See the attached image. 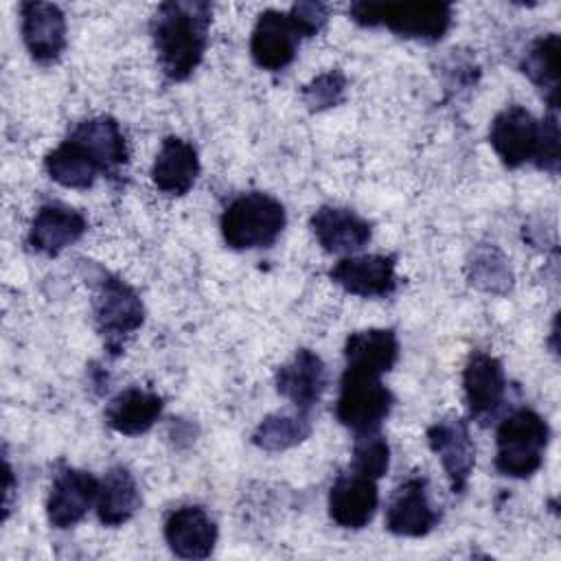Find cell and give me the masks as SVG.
I'll return each mask as SVG.
<instances>
[{
  "instance_id": "6da1fadb",
  "label": "cell",
  "mask_w": 561,
  "mask_h": 561,
  "mask_svg": "<svg viewBox=\"0 0 561 561\" xmlns=\"http://www.w3.org/2000/svg\"><path fill=\"white\" fill-rule=\"evenodd\" d=\"M213 7L208 2H162L151 20V37L160 70L171 81L188 79L208 46Z\"/></svg>"
},
{
  "instance_id": "7a4b0ae2",
  "label": "cell",
  "mask_w": 561,
  "mask_h": 561,
  "mask_svg": "<svg viewBox=\"0 0 561 561\" xmlns=\"http://www.w3.org/2000/svg\"><path fill=\"white\" fill-rule=\"evenodd\" d=\"M348 15L359 26H386L399 37L436 42L449 31L454 9L447 2H355Z\"/></svg>"
},
{
  "instance_id": "3957f363",
  "label": "cell",
  "mask_w": 561,
  "mask_h": 561,
  "mask_svg": "<svg viewBox=\"0 0 561 561\" xmlns=\"http://www.w3.org/2000/svg\"><path fill=\"white\" fill-rule=\"evenodd\" d=\"M287 224L283 204L261 191L234 197L221 213L219 228L232 250H256L272 245Z\"/></svg>"
},
{
  "instance_id": "277c9868",
  "label": "cell",
  "mask_w": 561,
  "mask_h": 561,
  "mask_svg": "<svg viewBox=\"0 0 561 561\" xmlns=\"http://www.w3.org/2000/svg\"><path fill=\"white\" fill-rule=\"evenodd\" d=\"M548 440L550 427L535 410L511 412L495 432V469L508 478H530L543 462Z\"/></svg>"
},
{
  "instance_id": "5b68a950",
  "label": "cell",
  "mask_w": 561,
  "mask_h": 561,
  "mask_svg": "<svg viewBox=\"0 0 561 561\" xmlns=\"http://www.w3.org/2000/svg\"><path fill=\"white\" fill-rule=\"evenodd\" d=\"M394 403L379 375L344 368L335 403L337 421L357 434L377 432Z\"/></svg>"
},
{
  "instance_id": "8992f818",
  "label": "cell",
  "mask_w": 561,
  "mask_h": 561,
  "mask_svg": "<svg viewBox=\"0 0 561 561\" xmlns=\"http://www.w3.org/2000/svg\"><path fill=\"white\" fill-rule=\"evenodd\" d=\"M92 307L96 329L114 355L121 353L125 337L138 331L145 320V307L138 294L127 283L107 272H101L94 285Z\"/></svg>"
},
{
  "instance_id": "52a82bcc",
  "label": "cell",
  "mask_w": 561,
  "mask_h": 561,
  "mask_svg": "<svg viewBox=\"0 0 561 561\" xmlns=\"http://www.w3.org/2000/svg\"><path fill=\"white\" fill-rule=\"evenodd\" d=\"M305 37V31L289 11L267 9L252 28L250 55L259 68L276 72L294 61Z\"/></svg>"
},
{
  "instance_id": "ba28073f",
  "label": "cell",
  "mask_w": 561,
  "mask_h": 561,
  "mask_svg": "<svg viewBox=\"0 0 561 561\" xmlns=\"http://www.w3.org/2000/svg\"><path fill=\"white\" fill-rule=\"evenodd\" d=\"M539 140L541 121H537L522 105H508L491 121L489 142L508 169L533 162L539 149Z\"/></svg>"
},
{
  "instance_id": "9c48e42d",
  "label": "cell",
  "mask_w": 561,
  "mask_h": 561,
  "mask_svg": "<svg viewBox=\"0 0 561 561\" xmlns=\"http://www.w3.org/2000/svg\"><path fill=\"white\" fill-rule=\"evenodd\" d=\"M427 445L438 456L454 493L467 489L476 465V447L465 419L445 416L427 427Z\"/></svg>"
},
{
  "instance_id": "30bf717a",
  "label": "cell",
  "mask_w": 561,
  "mask_h": 561,
  "mask_svg": "<svg viewBox=\"0 0 561 561\" xmlns=\"http://www.w3.org/2000/svg\"><path fill=\"white\" fill-rule=\"evenodd\" d=\"M462 390L471 419L480 423L493 419L506 397V375L500 359L473 351L462 370Z\"/></svg>"
},
{
  "instance_id": "8fae6325",
  "label": "cell",
  "mask_w": 561,
  "mask_h": 561,
  "mask_svg": "<svg viewBox=\"0 0 561 561\" xmlns=\"http://www.w3.org/2000/svg\"><path fill=\"white\" fill-rule=\"evenodd\" d=\"M101 482L81 469H64L55 476L48 500L46 517L55 528H70L79 524L99 497Z\"/></svg>"
},
{
  "instance_id": "7c38bea8",
  "label": "cell",
  "mask_w": 561,
  "mask_h": 561,
  "mask_svg": "<svg viewBox=\"0 0 561 561\" xmlns=\"http://www.w3.org/2000/svg\"><path fill=\"white\" fill-rule=\"evenodd\" d=\"M394 259L388 254H362L340 259L329 276L344 291L362 298H383L397 289Z\"/></svg>"
},
{
  "instance_id": "4fadbf2b",
  "label": "cell",
  "mask_w": 561,
  "mask_h": 561,
  "mask_svg": "<svg viewBox=\"0 0 561 561\" xmlns=\"http://www.w3.org/2000/svg\"><path fill=\"white\" fill-rule=\"evenodd\" d=\"M438 519L440 515L427 497V480L419 476L401 482L386 506V528L399 537H423Z\"/></svg>"
},
{
  "instance_id": "5bb4252c",
  "label": "cell",
  "mask_w": 561,
  "mask_h": 561,
  "mask_svg": "<svg viewBox=\"0 0 561 561\" xmlns=\"http://www.w3.org/2000/svg\"><path fill=\"white\" fill-rule=\"evenodd\" d=\"M22 39L37 64H55L66 48V15L50 2H22Z\"/></svg>"
},
{
  "instance_id": "9a60e30c",
  "label": "cell",
  "mask_w": 561,
  "mask_h": 561,
  "mask_svg": "<svg viewBox=\"0 0 561 561\" xmlns=\"http://www.w3.org/2000/svg\"><path fill=\"white\" fill-rule=\"evenodd\" d=\"M377 506V480L353 469L348 473H340L329 491V515L342 528H364L375 517Z\"/></svg>"
},
{
  "instance_id": "2e32d148",
  "label": "cell",
  "mask_w": 561,
  "mask_h": 561,
  "mask_svg": "<svg viewBox=\"0 0 561 561\" xmlns=\"http://www.w3.org/2000/svg\"><path fill=\"white\" fill-rule=\"evenodd\" d=\"M276 390L296 410L309 412L324 394L329 386L327 366L309 348H298L294 357L276 370Z\"/></svg>"
},
{
  "instance_id": "e0dca14e",
  "label": "cell",
  "mask_w": 561,
  "mask_h": 561,
  "mask_svg": "<svg viewBox=\"0 0 561 561\" xmlns=\"http://www.w3.org/2000/svg\"><path fill=\"white\" fill-rule=\"evenodd\" d=\"M88 230V219L83 213L59 204L48 202L39 206L28 228V245L46 256L61 254L68 245L77 243Z\"/></svg>"
},
{
  "instance_id": "ac0fdd59",
  "label": "cell",
  "mask_w": 561,
  "mask_h": 561,
  "mask_svg": "<svg viewBox=\"0 0 561 561\" xmlns=\"http://www.w3.org/2000/svg\"><path fill=\"white\" fill-rule=\"evenodd\" d=\"M311 232L329 254H353L362 250L370 237V224L351 208L322 206L311 217Z\"/></svg>"
},
{
  "instance_id": "d6986e66",
  "label": "cell",
  "mask_w": 561,
  "mask_h": 561,
  "mask_svg": "<svg viewBox=\"0 0 561 561\" xmlns=\"http://www.w3.org/2000/svg\"><path fill=\"white\" fill-rule=\"evenodd\" d=\"M164 539L180 559H206L217 543V526L202 506H180L164 522Z\"/></svg>"
},
{
  "instance_id": "ffe728a7",
  "label": "cell",
  "mask_w": 561,
  "mask_h": 561,
  "mask_svg": "<svg viewBox=\"0 0 561 561\" xmlns=\"http://www.w3.org/2000/svg\"><path fill=\"white\" fill-rule=\"evenodd\" d=\"M199 175L197 149L178 136L162 140L151 164V180L167 195H186Z\"/></svg>"
},
{
  "instance_id": "44dd1931",
  "label": "cell",
  "mask_w": 561,
  "mask_h": 561,
  "mask_svg": "<svg viewBox=\"0 0 561 561\" xmlns=\"http://www.w3.org/2000/svg\"><path fill=\"white\" fill-rule=\"evenodd\" d=\"M68 138L88 151L99 162L103 173H112L129 160L125 134L112 116L85 118L77 123Z\"/></svg>"
},
{
  "instance_id": "7402d4cb",
  "label": "cell",
  "mask_w": 561,
  "mask_h": 561,
  "mask_svg": "<svg viewBox=\"0 0 561 561\" xmlns=\"http://www.w3.org/2000/svg\"><path fill=\"white\" fill-rule=\"evenodd\" d=\"M162 408L164 403L160 394L138 386H129L107 403L105 421L118 434L138 436L153 427V423L162 414Z\"/></svg>"
},
{
  "instance_id": "603a6c76",
  "label": "cell",
  "mask_w": 561,
  "mask_h": 561,
  "mask_svg": "<svg viewBox=\"0 0 561 561\" xmlns=\"http://www.w3.org/2000/svg\"><path fill=\"white\" fill-rule=\"evenodd\" d=\"M346 368L386 375L399 359V340L392 329H364L348 335L344 344Z\"/></svg>"
},
{
  "instance_id": "cb8c5ba5",
  "label": "cell",
  "mask_w": 561,
  "mask_h": 561,
  "mask_svg": "<svg viewBox=\"0 0 561 561\" xmlns=\"http://www.w3.org/2000/svg\"><path fill=\"white\" fill-rule=\"evenodd\" d=\"M140 508V491L125 467H112L101 480L96 497V515L103 526L116 528L129 522Z\"/></svg>"
},
{
  "instance_id": "d4e9b609",
  "label": "cell",
  "mask_w": 561,
  "mask_h": 561,
  "mask_svg": "<svg viewBox=\"0 0 561 561\" xmlns=\"http://www.w3.org/2000/svg\"><path fill=\"white\" fill-rule=\"evenodd\" d=\"M559 35L548 33L533 42L526 57L522 59V72L533 81V85L543 94L550 110L559 107Z\"/></svg>"
},
{
  "instance_id": "484cf974",
  "label": "cell",
  "mask_w": 561,
  "mask_h": 561,
  "mask_svg": "<svg viewBox=\"0 0 561 561\" xmlns=\"http://www.w3.org/2000/svg\"><path fill=\"white\" fill-rule=\"evenodd\" d=\"M44 167L50 180L66 188H90L99 175H105L99 162L70 138L46 153Z\"/></svg>"
},
{
  "instance_id": "4316f807",
  "label": "cell",
  "mask_w": 561,
  "mask_h": 561,
  "mask_svg": "<svg viewBox=\"0 0 561 561\" xmlns=\"http://www.w3.org/2000/svg\"><path fill=\"white\" fill-rule=\"evenodd\" d=\"M311 434L309 412H274L254 430L252 443L265 451H283L296 447Z\"/></svg>"
},
{
  "instance_id": "83f0119b",
  "label": "cell",
  "mask_w": 561,
  "mask_h": 561,
  "mask_svg": "<svg viewBox=\"0 0 561 561\" xmlns=\"http://www.w3.org/2000/svg\"><path fill=\"white\" fill-rule=\"evenodd\" d=\"M469 278H471V285L493 294H504L513 285L511 267L502 256V252L493 245H484L476 250L469 263Z\"/></svg>"
},
{
  "instance_id": "f1b7e54d",
  "label": "cell",
  "mask_w": 561,
  "mask_h": 561,
  "mask_svg": "<svg viewBox=\"0 0 561 561\" xmlns=\"http://www.w3.org/2000/svg\"><path fill=\"white\" fill-rule=\"evenodd\" d=\"M390 465V447L379 432L357 434L353 445V465L351 469L364 473L373 480H379Z\"/></svg>"
},
{
  "instance_id": "f546056e",
  "label": "cell",
  "mask_w": 561,
  "mask_h": 561,
  "mask_svg": "<svg viewBox=\"0 0 561 561\" xmlns=\"http://www.w3.org/2000/svg\"><path fill=\"white\" fill-rule=\"evenodd\" d=\"M346 96V77L342 70H327L302 88V101L311 112L335 107Z\"/></svg>"
},
{
  "instance_id": "4dcf8cb0",
  "label": "cell",
  "mask_w": 561,
  "mask_h": 561,
  "mask_svg": "<svg viewBox=\"0 0 561 561\" xmlns=\"http://www.w3.org/2000/svg\"><path fill=\"white\" fill-rule=\"evenodd\" d=\"M535 167L543 169L548 173H559V162H561V151H559V123L554 112L546 114L541 121V140L539 149L535 156Z\"/></svg>"
},
{
  "instance_id": "1f68e13d",
  "label": "cell",
  "mask_w": 561,
  "mask_h": 561,
  "mask_svg": "<svg viewBox=\"0 0 561 561\" xmlns=\"http://www.w3.org/2000/svg\"><path fill=\"white\" fill-rule=\"evenodd\" d=\"M289 13L296 18V22L300 24V28L305 31L307 37L316 35L329 18V9L322 2H296V4H291Z\"/></svg>"
},
{
  "instance_id": "d6a6232c",
  "label": "cell",
  "mask_w": 561,
  "mask_h": 561,
  "mask_svg": "<svg viewBox=\"0 0 561 561\" xmlns=\"http://www.w3.org/2000/svg\"><path fill=\"white\" fill-rule=\"evenodd\" d=\"M11 491H13V473H11V467H9V462H4V511H9Z\"/></svg>"
}]
</instances>
